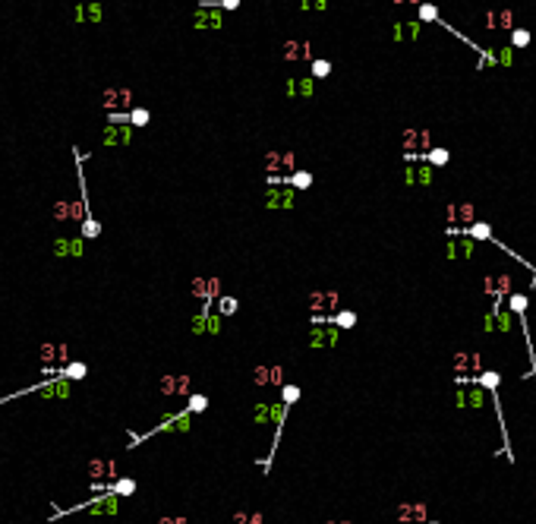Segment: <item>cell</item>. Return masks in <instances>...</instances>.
I'll list each match as a JSON object with an SVG mask.
<instances>
[{
	"mask_svg": "<svg viewBox=\"0 0 536 524\" xmlns=\"http://www.w3.org/2000/svg\"><path fill=\"white\" fill-rule=\"evenodd\" d=\"M508 38H511V48H527V45H530V32H527V29H511V35H508Z\"/></svg>",
	"mask_w": 536,
	"mask_h": 524,
	"instance_id": "83f0119b",
	"label": "cell"
},
{
	"mask_svg": "<svg viewBox=\"0 0 536 524\" xmlns=\"http://www.w3.org/2000/svg\"><path fill=\"white\" fill-rule=\"evenodd\" d=\"M107 493H110V496H133V493H136V480L120 477V480H114V483L107 486Z\"/></svg>",
	"mask_w": 536,
	"mask_h": 524,
	"instance_id": "5bb4252c",
	"label": "cell"
},
{
	"mask_svg": "<svg viewBox=\"0 0 536 524\" xmlns=\"http://www.w3.org/2000/svg\"><path fill=\"white\" fill-rule=\"evenodd\" d=\"M51 253L57 256V259H79V256L85 253V237H54L51 240Z\"/></svg>",
	"mask_w": 536,
	"mask_h": 524,
	"instance_id": "277c9868",
	"label": "cell"
},
{
	"mask_svg": "<svg viewBox=\"0 0 536 524\" xmlns=\"http://www.w3.org/2000/svg\"><path fill=\"white\" fill-rule=\"evenodd\" d=\"M495 54H498V63H501V66H511V63H514V51H511V45L495 48Z\"/></svg>",
	"mask_w": 536,
	"mask_h": 524,
	"instance_id": "f546056e",
	"label": "cell"
},
{
	"mask_svg": "<svg viewBox=\"0 0 536 524\" xmlns=\"http://www.w3.org/2000/svg\"><path fill=\"white\" fill-rule=\"evenodd\" d=\"M313 92H316V79L313 76H300L297 79V95L300 98H313Z\"/></svg>",
	"mask_w": 536,
	"mask_h": 524,
	"instance_id": "603a6c76",
	"label": "cell"
},
{
	"mask_svg": "<svg viewBox=\"0 0 536 524\" xmlns=\"http://www.w3.org/2000/svg\"><path fill=\"white\" fill-rule=\"evenodd\" d=\"M331 322L338 325V329H353V325H357V313H350V310H338Z\"/></svg>",
	"mask_w": 536,
	"mask_h": 524,
	"instance_id": "44dd1931",
	"label": "cell"
},
{
	"mask_svg": "<svg viewBox=\"0 0 536 524\" xmlns=\"http://www.w3.org/2000/svg\"><path fill=\"white\" fill-rule=\"evenodd\" d=\"M205 408H209V398H205L202 392H193V395H189V401H186V410H189V414H202Z\"/></svg>",
	"mask_w": 536,
	"mask_h": 524,
	"instance_id": "d6986e66",
	"label": "cell"
},
{
	"mask_svg": "<svg viewBox=\"0 0 536 524\" xmlns=\"http://www.w3.org/2000/svg\"><path fill=\"white\" fill-rule=\"evenodd\" d=\"M218 10H221L218 3H205V6H199L196 16H193V25H196V29H221V25H224V16H221Z\"/></svg>",
	"mask_w": 536,
	"mask_h": 524,
	"instance_id": "8992f818",
	"label": "cell"
},
{
	"mask_svg": "<svg viewBox=\"0 0 536 524\" xmlns=\"http://www.w3.org/2000/svg\"><path fill=\"white\" fill-rule=\"evenodd\" d=\"M164 524H183V518H177V521H164Z\"/></svg>",
	"mask_w": 536,
	"mask_h": 524,
	"instance_id": "e575fe53",
	"label": "cell"
},
{
	"mask_svg": "<svg viewBox=\"0 0 536 524\" xmlns=\"http://www.w3.org/2000/svg\"><path fill=\"white\" fill-rule=\"evenodd\" d=\"M237 310H240L237 297H218V313H221V316H230V313H237Z\"/></svg>",
	"mask_w": 536,
	"mask_h": 524,
	"instance_id": "4316f807",
	"label": "cell"
},
{
	"mask_svg": "<svg viewBox=\"0 0 536 524\" xmlns=\"http://www.w3.org/2000/svg\"><path fill=\"white\" fill-rule=\"evenodd\" d=\"M133 101V92L129 89H105V95H101V105L105 108H120V105H129Z\"/></svg>",
	"mask_w": 536,
	"mask_h": 524,
	"instance_id": "8fae6325",
	"label": "cell"
},
{
	"mask_svg": "<svg viewBox=\"0 0 536 524\" xmlns=\"http://www.w3.org/2000/svg\"><path fill=\"white\" fill-rule=\"evenodd\" d=\"M417 10H420V19H423V22H438V25H445V19H442V13H438V10H435V6H429V3H420V6H417Z\"/></svg>",
	"mask_w": 536,
	"mask_h": 524,
	"instance_id": "ffe728a7",
	"label": "cell"
},
{
	"mask_svg": "<svg viewBox=\"0 0 536 524\" xmlns=\"http://www.w3.org/2000/svg\"><path fill=\"white\" fill-rule=\"evenodd\" d=\"M404 180H407V186H429L432 183V168L429 165H407Z\"/></svg>",
	"mask_w": 536,
	"mask_h": 524,
	"instance_id": "9c48e42d",
	"label": "cell"
},
{
	"mask_svg": "<svg viewBox=\"0 0 536 524\" xmlns=\"http://www.w3.org/2000/svg\"><path fill=\"white\" fill-rule=\"evenodd\" d=\"M287 186H293V190H306V186H313V174H309V171H293V177L287 180Z\"/></svg>",
	"mask_w": 536,
	"mask_h": 524,
	"instance_id": "ac0fdd59",
	"label": "cell"
},
{
	"mask_svg": "<svg viewBox=\"0 0 536 524\" xmlns=\"http://www.w3.org/2000/svg\"><path fill=\"white\" fill-rule=\"evenodd\" d=\"M417 136H420V142H423V145H429V133H417ZM404 142H407V145H413L417 139H404Z\"/></svg>",
	"mask_w": 536,
	"mask_h": 524,
	"instance_id": "836d02e7",
	"label": "cell"
},
{
	"mask_svg": "<svg viewBox=\"0 0 536 524\" xmlns=\"http://www.w3.org/2000/svg\"><path fill=\"white\" fill-rule=\"evenodd\" d=\"M101 16H105V10H101V3H89V6H85V19H92V22H101Z\"/></svg>",
	"mask_w": 536,
	"mask_h": 524,
	"instance_id": "1f68e13d",
	"label": "cell"
},
{
	"mask_svg": "<svg viewBox=\"0 0 536 524\" xmlns=\"http://www.w3.org/2000/svg\"><path fill=\"white\" fill-rule=\"evenodd\" d=\"M281 369L278 366H262V369H256V382H278L281 385Z\"/></svg>",
	"mask_w": 536,
	"mask_h": 524,
	"instance_id": "e0dca14e",
	"label": "cell"
},
{
	"mask_svg": "<svg viewBox=\"0 0 536 524\" xmlns=\"http://www.w3.org/2000/svg\"><path fill=\"white\" fill-rule=\"evenodd\" d=\"M66 345H54V341H48V345H41V360L45 363H54V360H60V363L66 366Z\"/></svg>",
	"mask_w": 536,
	"mask_h": 524,
	"instance_id": "7c38bea8",
	"label": "cell"
},
{
	"mask_svg": "<svg viewBox=\"0 0 536 524\" xmlns=\"http://www.w3.org/2000/svg\"><path fill=\"white\" fill-rule=\"evenodd\" d=\"M457 373H467V369H473V373H482V357L480 354H457Z\"/></svg>",
	"mask_w": 536,
	"mask_h": 524,
	"instance_id": "4fadbf2b",
	"label": "cell"
},
{
	"mask_svg": "<svg viewBox=\"0 0 536 524\" xmlns=\"http://www.w3.org/2000/svg\"><path fill=\"white\" fill-rule=\"evenodd\" d=\"M293 199H297V190H293V186H284V190H268L265 205L268 209H293Z\"/></svg>",
	"mask_w": 536,
	"mask_h": 524,
	"instance_id": "ba28073f",
	"label": "cell"
},
{
	"mask_svg": "<svg viewBox=\"0 0 536 524\" xmlns=\"http://www.w3.org/2000/svg\"><path fill=\"white\" fill-rule=\"evenodd\" d=\"M338 325L334 322H322V325H313L306 335V345L309 348H334L338 345Z\"/></svg>",
	"mask_w": 536,
	"mask_h": 524,
	"instance_id": "3957f363",
	"label": "cell"
},
{
	"mask_svg": "<svg viewBox=\"0 0 536 524\" xmlns=\"http://www.w3.org/2000/svg\"><path fill=\"white\" fill-rule=\"evenodd\" d=\"M435 524H438V521H435Z\"/></svg>",
	"mask_w": 536,
	"mask_h": 524,
	"instance_id": "d590c367",
	"label": "cell"
},
{
	"mask_svg": "<svg viewBox=\"0 0 536 524\" xmlns=\"http://www.w3.org/2000/svg\"><path fill=\"white\" fill-rule=\"evenodd\" d=\"M486 25H489V29H511V25H514V16H511V13H489V16H486Z\"/></svg>",
	"mask_w": 536,
	"mask_h": 524,
	"instance_id": "2e32d148",
	"label": "cell"
},
{
	"mask_svg": "<svg viewBox=\"0 0 536 524\" xmlns=\"http://www.w3.org/2000/svg\"><path fill=\"white\" fill-rule=\"evenodd\" d=\"M508 310L514 316H524L527 313V294H508Z\"/></svg>",
	"mask_w": 536,
	"mask_h": 524,
	"instance_id": "7402d4cb",
	"label": "cell"
},
{
	"mask_svg": "<svg viewBox=\"0 0 536 524\" xmlns=\"http://www.w3.org/2000/svg\"><path fill=\"white\" fill-rule=\"evenodd\" d=\"M464 234H467V237H473V240H495V237H492V228L486 225V221H473V225L467 228Z\"/></svg>",
	"mask_w": 536,
	"mask_h": 524,
	"instance_id": "9a60e30c",
	"label": "cell"
},
{
	"mask_svg": "<svg viewBox=\"0 0 536 524\" xmlns=\"http://www.w3.org/2000/svg\"><path fill=\"white\" fill-rule=\"evenodd\" d=\"M161 392L164 395H193V392H189V379H186V376H164V379H161Z\"/></svg>",
	"mask_w": 536,
	"mask_h": 524,
	"instance_id": "30bf717a",
	"label": "cell"
},
{
	"mask_svg": "<svg viewBox=\"0 0 536 524\" xmlns=\"http://www.w3.org/2000/svg\"><path fill=\"white\" fill-rule=\"evenodd\" d=\"M193 426V414L189 410H180V414H167V420H161L158 426H152L149 433H142V436H136V433H129V445H139L142 439H149V436H158V433H186V429Z\"/></svg>",
	"mask_w": 536,
	"mask_h": 524,
	"instance_id": "7a4b0ae2",
	"label": "cell"
},
{
	"mask_svg": "<svg viewBox=\"0 0 536 524\" xmlns=\"http://www.w3.org/2000/svg\"><path fill=\"white\" fill-rule=\"evenodd\" d=\"M253 420H256V426H265V423H271V405H256V410H253Z\"/></svg>",
	"mask_w": 536,
	"mask_h": 524,
	"instance_id": "d4e9b609",
	"label": "cell"
},
{
	"mask_svg": "<svg viewBox=\"0 0 536 524\" xmlns=\"http://www.w3.org/2000/svg\"><path fill=\"white\" fill-rule=\"evenodd\" d=\"M486 395H489V392H482L480 385H464V389L457 392V408H464V410H482V408H486Z\"/></svg>",
	"mask_w": 536,
	"mask_h": 524,
	"instance_id": "5b68a950",
	"label": "cell"
},
{
	"mask_svg": "<svg viewBox=\"0 0 536 524\" xmlns=\"http://www.w3.org/2000/svg\"><path fill=\"white\" fill-rule=\"evenodd\" d=\"M297 398H300V389H297V385H281V405L290 408Z\"/></svg>",
	"mask_w": 536,
	"mask_h": 524,
	"instance_id": "f1b7e54d",
	"label": "cell"
},
{
	"mask_svg": "<svg viewBox=\"0 0 536 524\" xmlns=\"http://www.w3.org/2000/svg\"><path fill=\"white\" fill-rule=\"evenodd\" d=\"M101 142H105V145H129V142H133V126H110V123H105Z\"/></svg>",
	"mask_w": 536,
	"mask_h": 524,
	"instance_id": "52a82bcc",
	"label": "cell"
},
{
	"mask_svg": "<svg viewBox=\"0 0 536 524\" xmlns=\"http://www.w3.org/2000/svg\"><path fill=\"white\" fill-rule=\"evenodd\" d=\"M149 120H152V114L145 108H133V111H129V126H133V130H136V126H145Z\"/></svg>",
	"mask_w": 536,
	"mask_h": 524,
	"instance_id": "cb8c5ba5",
	"label": "cell"
},
{
	"mask_svg": "<svg viewBox=\"0 0 536 524\" xmlns=\"http://www.w3.org/2000/svg\"><path fill=\"white\" fill-rule=\"evenodd\" d=\"M306 306L313 310V325L331 322L334 310H338V294H334V291H316V294H309Z\"/></svg>",
	"mask_w": 536,
	"mask_h": 524,
	"instance_id": "6da1fadb",
	"label": "cell"
},
{
	"mask_svg": "<svg viewBox=\"0 0 536 524\" xmlns=\"http://www.w3.org/2000/svg\"><path fill=\"white\" fill-rule=\"evenodd\" d=\"M209 332H212V335L221 332V313H212V316H209Z\"/></svg>",
	"mask_w": 536,
	"mask_h": 524,
	"instance_id": "d6a6232c",
	"label": "cell"
},
{
	"mask_svg": "<svg viewBox=\"0 0 536 524\" xmlns=\"http://www.w3.org/2000/svg\"><path fill=\"white\" fill-rule=\"evenodd\" d=\"M331 73V63H328V60H313V79H322V76H328Z\"/></svg>",
	"mask_w": 536,
	"mask_h": 524,
	"instance_id": "4dcf8cb0",
	"label": "cell"
},
{
	"mask_svg": "<svg viewBox=\"0 0 536 524\" xmlns=\"http://www.w3.org/2000/svg\"><path fill=\"white\" fill-rule=\"evenodd\" d=\"M98 234H101V221L85 218V221H82V237H85V240H95Z\"/></svg>",
	"mask_w": 536,
	"mask_h": 524,
	"instance_id": "484cf974",
	"label": "cell"
}]
</instances>
